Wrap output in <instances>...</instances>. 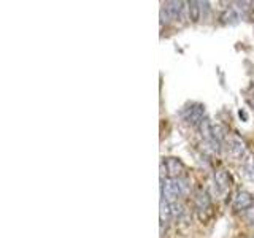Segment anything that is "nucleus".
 Returning <instances> with one entry per match:
<instances>
[{
    "instance_id": "obj_4",
    "label": "nucleus",
    "mask_w": 254,
    "mask_h": 238,
    "mask_svg": "<svg viewBox=\"0 0 254 238\" xmlns=\"http://www.w3.org/2000/svg\"><path fill=\"white\" fill-rule=\"evenodd\" d=\"M213 187L218 195L226 194L230 187V175L226 170H218L213 177Z\"/></svg>"
},
{
    "instance_id": "obj_2",
    "label": "nucleus",
    "mask_w": 254,
    "mask_h": 238,
    "mask_svg": "<svg viewBox=\"0 0 254 238\" xmlns=\"http://www.w3.org/2000/svg\"><path fill=\"white\" fill-rule=\"evenodd\" d=\"M203 115H205V107L202 103H192V105L183 111V119L190 125H198L205 119Z\"/></svg>"
},
{
    "instance_id": "obj_1",
    "label": "nucleus",
    "mask_w": 254,
    "mask_h": 238,
    "mask_svg": "<svg viewBox=\"0 0 254 238\" xmlns=\"http://www.w3.org/2000/svg\"><path fill=\"white\" fill-rule=\"evenodd\" d=\"M162 198H165L167 202H178V197H183L189 192V182L183 178H167L165 181H162Z\"/></svg>"
},
{
    "instance_id": "obj_8",
    "label": "nucleus",
    "mask_w": 254,
    "mask_h": 238,
    "mask_svg": "<svg viewBox=\"0 0 254 238\" xmlns=\"http://www.w3.org/2000/svg\"><path fill=\"white\" fill-rule=\"evenodd\" d=\"M210 205H211V200H210V195L205 192V190H200V192L197 194L195 197V208L198 213H203V211H208L210 210Z\"/></svg>"
},
{
    "instance_id": "obj_9",
    "label": "nucleus",
    "mask_w": 254,
    "mask_h": 238,
    "mask_svg": "<svg viewBox=\"0 0 254 238\" xmlns=\"http://www.w3.org/2000/svg\"><path fill=\"white\" fill-rule=\"evenodd\" d=\"M188 14L189 19L192 22H198L202 18V5L200 2H195V0H190L188 2Z\"/></svg>"
},
{
    "instance_id": "obj_7",
    "label": "nucleus",
    "mask_w": 254,
    "mask_h": 238,
    "mask_svg": "<svg viewBox=\"0 0 254 238\" xmlns=\"http://www.w3.org/2000/svg\"><path fill=\"white\" fill-rule=\"evenodd\" d=\"M185 2H178V0H172V2H165L164 8L169 13V16L172 19H180L183 16V11H185Z\"/></svg>"
},
{
    "instance_id": "obj_13",
    "label": "nucleus",
    "mask_w": 254,
    "mask_h": 238,
    "mask_svg": "<svg viewBox=\"0 0 254 238\" xmlns=\"http://www.w3.org/2000/svg\"><path fill=\"white\" fill-rule=\"evenodd\" d=\"M245 214L248 216V221H253L254 219V206H250V208L245 211Z\"/></svg>"
},
{
    "instance_id": "obj_11",
    "label": "nucleus",
    "mask_w": 254,
    "mask_h": 238,
    "mask_svg": "<svg viewBox=\"0 0 254 238\" xmlns=\"http://www.w3.org/2000/svg\"><path fill=\"white\" fill-rule=\"evenodd\" d=\"M172 218V203L167 202L165 198H162L161 200V222L164 224V222H167Z\"/></svg>"
},
{
    "instance_id": "obj_3",
    "label": "nucleus",
    "mask_w": 254,
    "mask_h": 238,
    "mask_svg": "<svg viewBox=\"0 0 254 238\" xmlns=\"http://www.w3.org/2000/svg\"><path fill=\"white\" fill-rule=\"evenodd\" d=\"M162 167H165V173L167 177L175 179V178H181V173L185 172V165L177 157H165Z\"/></svg>"
},
{
    "instance_id": "obj_5",
    "label": "nucleus",
    "mask_w": 254,
    "mask_h": 238,
    "mask_svg": "<svg viewBox=\"0 0 254 238\" xmlns=\"http://www.w3.org/2000/svg\"><path fill=\"white\" fill-rule=\"evenodd\" d=\"M246 153V146H245V141L238 137H230L229 138V154L232 156L237 161L245 157Z\"/></svg>"
},
{
    "instance_id": "obj_6",
    "label": "nucleus",
    "mask_w": 254,
    "mask_h": 238,
    "mask_svg": "<svg viewBox=\"0 0 254 238\" xmlns=\"http://www.w3.org/2000/svg\"><path fill=\"white\" fill-rule=\"evenodd\" d=\"M253 206V195L250 192H246V190H242V192H238L237 197L234 198V210L237 211H246Z\"/></svg>"
},
{
    "instance_id": "obj_14",
    "label": "nucleus",
    "mask_w": 254,
    "mask_h": 238,
    "mask_svg": "<svg viewBox=\"0 0 254 238\" xmlns=\"http://www.w3.org/2000/svg\"><path fill=\"white\" fill-rule=\"evenodd\" d=\"M238 115H240V118H243L245 121L248 119V115H246V111H245V110H240V111H238Z\"/></svg>"
},
{
    "instance_id": "obj_10",
    "label": "nucleus",
    "mask_w": 254,
    "mask_h": 238,
    "mask_svg": "<svg viewBox=\"0 0 254 238\" xmlns=\"http://www.w3.org/2000/svg\"><path fill=\"white\" fill-rule=\"evenodd\" d=\"M221 19L224 24H235L238 19H240V13H238L235 8H227L224 14L221 16Z\"/></svg>"
},
{
    "instance_id": "obj_12",
    "label": "nucleus",
    "mask_w": 254,
    "mask_h": 238,
    "mask_svg": "<svg viewBox=\"0 0 254 238\" xmlns=\"http://www.w3.org/2000/svg\"><path fill=\"white\" fill-rule=\"evenodd\" d=\"M183 214H185V206L178 202H173L172 203V218L175 219H181Z\"/></svg>"
}]
</instances>
